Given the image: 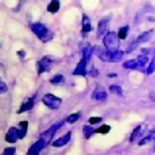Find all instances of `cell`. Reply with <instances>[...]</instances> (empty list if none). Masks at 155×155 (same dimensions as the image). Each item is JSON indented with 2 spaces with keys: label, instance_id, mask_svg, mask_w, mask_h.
Here are the masks:
<instances>
[{
  "label": "cell",
  "instance_id": "6da1fadb",
  "mask_svg": "<svg viewBox=\"0 0 155 155\" xmlns=\"http://www.w3.org/2000/svg\"><path fill=\"white\" fill-rule=\"evenodd\" d=\"M93 52L98 56V58L103 62H107V63H116V62H120L124 57V52L120 51V50H116V51H109L107 48H103L101 46H94L93 47Z\"/></svg>",
  "mask_w": 155,
  "mask_h": 155
},
{
  "label": "cell",
  "instance_id": "7a4b0ae2",
  "mask_svg": "<svg viewBox=\"0 0 155 155\" xmlns=\"http://www.w3.org/2000/svg\"><path fill=\"white\" fill-rule=\"evenodd\" d=\"M31 31L42 41V42H47L52 39L53 34L47 29V27H45L42 23H33L30 25Z\"/></svg>",
  "mask_w": 155,
  "mask_h": 155
},
{
  "label": "cell",
  "instance_id": "3957f363",
  "mask_svg": "<svg viewBox=\"0 0 155 155\" xmlns=\"http://www.w3.org/2000/svg\"><path fill=\"white\" fill-rule=\"evenodd\" d=\"M119 40L115 31H108L103 38V45L109 51H116L119 48Z\"/></svg>",
  "mask_w": 155,
  "mask_h": 155
},
{
  "label": "cell",
  "instance_id": "277c9868",
  "mask_svg": "<svg viewBox=\"0 0 155 155\" xmlns=\"http://www.w3.org/2000/svg\"><path fill=\"white\" fill-rule=\"evenodd\" d=\"M42 103L48 107L50 109H58L61 103H62V99L52 93H46L44 97H42Z\"/></svg>",
  "mask_w": 155,
  "mask_h": 155
},
{
  "label": "cell",
  "instance_id": "5b68a950",
  "mask_svg": "<svg viewBox=\"0 0 155 155\" xmlns=\"http://www.w3.org/2000/svg\"><path fill=\"white\" fill-rule=\"evenodd\" d=\"M52 58L48 57V56H45L42 57L38 63H36V70H38V74H42V73H46V71H50L51 70V67H52Z\"/></svg>",
  "mask_w": 155,
  "mask_h": 155
},
{
  "label": "cell",
  "instance_id": "8992f818",
  "mask_svg": "<svg viewBox=\"0 0 155 155\" xmlns=\"http://www.w3.org/2000/svg\"><path fill=\"white\" fill-rule=\"evenodd\" d=\"M62 125H63V121H59V122H56L54 125H52L47 131H45L42 134H41V139H44L45 140V143L46 144H48L50 142H51V139H52V137L56 134V132L62 127Z\"/></svg>",
  "mask_w": 155,
  "mask_h": 155
},
{
  "label": "cell",
  "instance_id": "52a82bcc",
  "mask_svg": "<svg viewBox=\"0 0 155 155\" xmlns=\"http://www.w3.org/2000/svg\"><path fill=\"white\" fill-rule=\"evenodd\" d=\"M109 19L110 17H104L98 22V27H97V38H102L103 35H105L108 33V28H109Z\"/></svg>",
  "mask_w": 155,
  "mask_h": 155
},
{
  "label": "cell",
  "instance_id": "ba28073f",
  "mask_svg": "<svg viewBox=\"0 0 155 155\" xmlns=\"http://www.w3.org/2000/svg\"><path fill=\"white\" fill-rule=\"evenodd\" d=\"M47 144L45 143V140L44 139H41V138H39L30 148H29V150H28V153H27V155H39L40 154V151L46 147Z\"/></svg>",
  "mask_w": 155,
  "mask_h": 155
},
{
  "label": "cell",
  "instance_id": "9c48e42d",
  "mask_svg": "<svg viewBox=\"0 0 155 155\" xmlns=\"http://www.w3.org/2000/svg\"><path fill=\"white\" fill-rule=\"evenodd\" d=\"M87 61L85 58H81V61L78 63L76 68L74 69L73 74L74 75H81V76H86L87 75Z\"/></svg>",
  "mask_w": 155,
  "mask_h": 155
},
{
  "label": "cell",
  "instance_id": "30bf717a",
  "mask_svg": "<svg viewBox=\"0 0 155 155\" xmlns=\"http://www.w3.org/2000/svg\"><path fill=\"white\" fill-rule=\"evenodd\" d=\"M70 138H71V132L69 131V132H67L65 134L61 136L58 139L53 140V142H52V147H54V148H61V147H64V145H67V144L69 143Z\"/></svg>",
  "mask_w": 155,
  "mask_h": 155
},
{
  "label": "cell",
  "instance_id": "8fae6325",
  "mask_svg": "<svg viewBox=\"0 0 155 155\" xmlns=\"http://www.w3.org/2000/svg\"><path fill=\"white\" fill-rule=\"evenodd\" d=\"M18 139H19V137H18L17 127H10L8 131H7L6 134H5V140H6L7 143L13 144V143H16Z\"/></svg>",
  "mask_w": 155,
  "mask_h": 155
},
{
  "label": "cell",
  "instance_id": "7c38bea8",
  "mask_svg": "<svg viewBox=\"0 0 155 155\" xmlns=\"http://www.w3.org/2000/svg\"><path fill=\"white\" fill-rule=\"evenodd\" d=\"M151 35H153V30H148V31H145V33H142L133 42H132V45H131V48H133L134 46H138L139 44H143V42H145V41H148V40H150V38H151Z\"/></svg>",
  "mask_w": 155,
  "mask_h": 155
},
{
  "label": "cell",
  "instance_id": "4fadbf2b",
  "mask_svg": "<svg viewBox=\"0 0 155 155\" xmlns=\"http://www.w3.org/2000/svg\"><path fill=\"white\" fill-rule=\"evenodd\" d=\"M91 97L96 101H104V99H107V91L102 86H97L94 88V91L92 92Z\"/></svg>",
  "mask_w": 155,
  "mask_h": 155
},
{
  "label": "cell",
  "instance_id": "5bb4252c",
  "mask_svg": "<svg viewBox=\"0 0 155 155\" xmlns=\"http://www.w3.org/2000/svg\"><path fill=\"white\" fill-rule=\"evenodd\" d=\"M92 30V24H91V19L90 17L84 13L82 15V35L85 36L87 33H90Z\"/></svg>",
  "mask_w": 155,
  "mask_h": 155
},
{
  "label": "cell",
  "instance_id": "9a60e30c",
  "mask_svg": "<svg viewBox=\"0 0 155 155\" xmlns=\"http://www.w3.org/2000/svg\"><path fill=\"white\" fill-rule=\"evenodd\" d=\"M34 102H35V98H34V97L28 98L25 102H23V103H22V105L19 107V109L17 110V113H18V114H21V113H24V111L30 110V109L34 107Z\"/></svg>",
  "mask_w": 155,
  "mask_h": 155
},
{
  "label": "cell",
  "instance_id": "2e32d148",
  "mask_svg": "<svg viewBox=\"0 0 155 155\" xmlns=\"http://www.w3.org/2000/svg\"><path fill=\"white\" fill-rule=\"evenodd\" d=\"M17 131H18L19 139L24 138L27 136V132H28V121H21L17 126Z\"/></svg>",
  "mask_w": 155,
  "mask_h": 155
},
{
  "label": "cell",
  "instance_id": "e0dca14e",
  "mask_svg": "<svg viewBox=\"0 0 155 155\" xmlns=\"http://www.w3.org/2000/svg\"><path fill=\"white\" fill-rule=\"evenodd\" d=\"M124 68H125V69L133 70V69L140 68V65H139V63H138V61H137V58H136V59H128V61H126V62L124 63Z\"/></svg>",
  "mask_w": 155,
  "mask_h": 155
},
{
  "label": "cell",
  "instance_id": "ac0fdd59",
  "mask_svg": "<svg viewBox=\"0 0 155 155\" xmlns=\"http://www.w3.org/2000/svg\"><path fill=\"white\" fill-rule=\"evenodd\" d=\"M59 1L58 0H51V2L47 5V11L50 13H56L59 10Z\"/></svg>",
  "mask_w": 155,
  "mask_h": 155
},
{
  "label": "cell",
  "instance_id": "d6986e66",
  "mask_svg": "<svg viewBox=\"0 0 155 155\" xmlns=\"http://www.w3.org/2000/svg\"><path fill=\"white\" fill-rule=\"evenodd\" d=\"M82 132H84V137H85L86 139H88L93 133H96V128H93L91 125H90V126L84 125V127H82Z\"/></svg>",
  "mask_w": 155,
  "mask_h": 155
},
{
  "label": "cell",
  "instance_id": "ffe728a7",
  "mask_svg": "<svg viewBox=\"0 0 155 155\" xmlns=\"http://www.w3.org/2000/svg\"><path fill=\"white\" fill-rule=\"evenodd\" d=\"M92 53H93V47H91L90 45H87L86 47H84V48H82V58H85L87 62L90 61V58H91Z\"/></svg>",
  "mask_w": 155,
  "mask_h": 155
},
{
  "label": "cell",
  "instance_id": "44dd1931",
  "mask_svg": "<svg viewBox=\"0 0 155 155\" xmlns=\"http://www.w3.org/2000/svg\"><path fill=\"white\" fill-rule=\"evenodd\" d=\"M127 34H128V25L121 27V28L119 29V31H117V38H119L120 40H124V39H126Z\"/></svg>",
  "mask_w": 155,
  "mask_h": 155
},
{
  "label": "cell",
  "instance_id": "7402d4cb",
  "mask_svg": "<svg viewBox=\"0 0 155 155\" xmlns=\"http://www.w3.org/2000/svg\"><path fill=\"white\" fill-rule=\"evenodd\" d=\"M137 61H138V63H139L140 68L145 67V65L149 63V58H148V56H147V54H139V56L137 57Z\"/></svg>",
  "mask_w": 155,
  "mask_h": 155
},
{
  "label": "cell",
  "instance_id": "603a6c76",
  "mask_svg": "<svg viewBox=\"0 0 155 155\" xmlns=\"http://www.w3.org/2000/svg\"><path fill=\"white\" fill-rule=\"evenodd\" d=\"M109 91H110V93H113V94H116V96H122V88L119 86V85H111L110 87H109Z\"/></svg>",
  "mask_w": 155,
  "mask_h": 155
},
{
  "label": "cell",
  "instance_id": "cb8c5ba5",
  "mask_svg": "<svg viewBox=\"0 0 155 155\" xmlns=\"http://www.w3.org/2000/svg\"><path fill=\"white\" fill-rule=\"evenodd\" d=\"M63 80H64L63 75H62V74H57V75H54V76L50 80V82H51L52 85H58V84H62Z\"/></svg>",
  "mask_w": 155,
  "mask_h": 155
},
{
  "label": "cell",
  "instance_id": "d4e9b609",
  "mask_svg": "<svg viewBox=\"0 0 155 155\" xmlns=\"http://www.w3.org/2000/svg\"><path fill=\"white\" fill-rule=\"evenodd\" d=\"M80 116H81V113H74V114H71L67 117V122L68 124H74L75 121H78L80 119Z\"/></svg>",
  "mask_w": 155,
  "mask_h": 155
},
{
  "label": "cell",
  "instance_id": "484cf974",
  "mask_svg": "<svg viewBox=\"0 0 155 155\" xmlns=\"http://www.w3.org/2000/svg\"><path fill=\"white\" fill-rule=\"evenodd\" d=\"M110 131V126L109 125H102L98 128H96V133H102V134H107Z\"/></svg>",
  "mask_w": 155,
  "mask_h": 155
},
{
  "label": "cell",
  "instance_id": "4316f807",
  "mask_svg": "<svg viewBox=\"0 0 155 155\" xmlns=\"http://www.w3.org/2000/svg\"><path fill=\"white\" fill-rule=\"evenodd\" d=\"M140 128H142L140 126H137V127H136V128H134V130L132 131V133H131V137H130V142H131V143H133V142H134V139H136V138L138 137V134H139V131H140Z\"/></svg>",
  "mask_w": 155,
  "mask_h": 155
},
{
  "label": "cell",
  "instance_id": "83f0119b",
  "mask_svg": "<svg viewBox=\"0 0 155 155\" xmlns=\"http://www.w3.org/2000/svg\"><path fill=\"white\" fill-rule=\"evenodd\" d=\"M154 71H155V56H154V58L151 59V62L149 63V65L147 68V74H153Z\"/></svg>",
  "mask_w": 155,
  "mask_h": 155
},
{
  "label": "cell",
  "instance_id": "f1b7e54d",
  "mask_svg": "<svg viewBox=\"0 0 155 155\" xmlns=\"http://www.w3.org/2000/svg\"><path fill=\"white\" fill-rule=\"evenodd\" d=\"M102 121V117L101 116H91L90 119H88V124L90 125H97V124H99Z\"/></svg>",
  "mask_w": 155,
  "mask_h": 155
},
{
  "label": "cell",
  "instance_id": "f546056e",
  "mask_svg": "<svg viewBox=\"0 0 155 155\" xmlns=\"http://www.w3.org/2000/svg\"><path fill=\"white\" fill-rule=\"evenodd\" d=\"M15 153H16L15 147H7V148H5V150L2 151L1 155H15Z\"/></svg>",
  "mask_w": 155,
  "mask_h": 155
},
{
  "label": "cell",
  "instance_id": "4dcf8cb0",
  "mask_svg": "<svg viewBox=\"0 0 155 155\" xmlns=\"http://www.w3.org/2000/svg\"><path fill=\"white\" fill-rule=\"evenodd\" d=\"M149 142H151V138H150V136H149V133L145 136V137H143L140 140H139V145H144V144H147V143H149Z\"/></svg>",
  "mask_w": 155,
  "mask_h": 155
},
{
  "label": "cell",
  "instance_id": "1f68e13d",
  "mask_svg": "<svg viewBox=\"0 0 155 155\" xmlns=\"http://www.w3.org/2000/svg\"><path fill=\"white\" fill-rule=\"evenodd\" d=\"M5 92H7V86L6 84L0 81V93H5Z\"/></svg>",
  "mask_w": 155,
  "mask_h": 155
},
{
  "label": "cell",
  "instance_id": "d6a6232c",
  "mask_svg": "<svg viewBox=\"0 0 155 155\" xmlns=\"http://www.w3.org/2000/svg\"><path fill=\"white\" fill-rule=\"evenodd\" d=\"M25 1H27V0H19V2H18V6L16 7V10H15V11H18V10H19V8L23 6V4H24Z\"/></svg>",
  "mask_w": 155,
  "mask_h": 155
},
{
  "label": "cell",
  "instance_id": "836d02e7",
  "mask_svg": "<svg viewBox=\"0 0 155 155\" xmlns=\"http://www.w3.org/2000/svg\"><path fill=\"white\" fill-rule=\"evenodd\" d=\"M90 75H91V76H96V75H98V70L92 69V70H91V73H90Z\"/></svg>",
  "mask_w": 155,
  "mask_h": 155
},
{
  "label": "cell",
  "instance_id": "e575fe53",
  "mask_svg": "<svg viewBox=\"0 0 155 155\" xmlns=\"http://www.w3.org/2000/svg\"><path fill=\"white\" fill-rule=\"evenodd\" d=\"M18 54H19L21 57H24V54H25V53H24L23 51H19V52H18Z\"/></svg>",
  "mask_w": 155,
  "mask_h": 155
},
{
  "label": "cell",
  "instance_id": "d590c367",
  "mask_svg": "<svg viewBox=\"0 0 155 155\" xmlns=\"http://www.w3.org/2000/svg\"><path fill=\"white\" fill-rule=\"evenodd\" d=\"M109 78H116V74H109Z\"/></svg>",
  "mask_w": 155,
  "mask_h": 155
}]
</instances>
